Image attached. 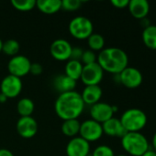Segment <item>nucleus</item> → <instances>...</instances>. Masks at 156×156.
Listing matches in <instances>:
<instances>
[{"mask_svg":"<svg viewBox=\"0 0 156 156\" xmlns=\"http://www.w3.org/2000/svg\"><path fill=\"white\" fill-rule=\"evenodd\" d=\"M81 94L75 90L61 93L55 101L54 110L57 116L63 120L78 119L85 109Z\"/></svg>","mask_w":156,"mask_h":156,"instance_id":"nucleus-1","label":"nucleus"},{"mask_svg":"<svg viewBox=\"0 0 156 156\" xmlns=\"http://www.w3.org/2000/svg\"><path fill=\"white\" fill-rule=\"evenodd\" d=\"M97 62L104 72L119 75L129 66V57L123 49L111 47L104 48L98 53Z\"/></svg>","mask_w":156,"mask_h":156,"instance_id":"nucleus-2","label":"nucleus"},{"mask_svg":"<svg viewBox=\"0 0 156 156\" xmlns=\"http://www.w3.org/2000/svg\"><path fill=\"white\" fill-rule=\"evenodd\" d=\"M121 146L131 156H142L150 149L148 139L140 132L127 133L121 138Z\"/></svg>","mask_w":156,"mask_h":156,"instance_id":"nucleus-3","label":"nucleus"},{"mask_svg":"<svg viewBox=\"0 0 156 156\" xmlns=\"http://www.w3.org/2000/svg\"><path fill=\"white\" fill-rule=\"evenodd\" d=\"M120 121L128 133H137L142 131L147 124L146 113L138 108H131L125 111Z\"/></svg>","mask_w":156,"mask_h":156,"instance_id":"nucleus-4","label":"nucleus"},{"mask_svg":"<svg viewBox=\"0 0 156 156\" xmlns=\"http://www.w3.org/2000/svg\"><path fill=\"white\" fill-rule=\"evenodd\" d=\"M68 29L72 37L79 40H84L87 39L93 34L94 26L89 18L80 16L74 17L70 21Z\"/></svg>","mask_w":156,"mask_h":156,"instance_id":"nucleus-5","label":"nucleus"},{"mask_svg":"<svg viewBox=\"0 0 156 156\" xmlns=\"http://www.w3.org/2000/svg\"><path fill=\"white\" fill-rule=\"evenodd\" d=\"M103 134L104 133L102 129V124L92 119L86 120L80 125L79 135L89 144L98 141Z\"/></svg>","mask_w":156,"mask_h":156,"instance_id":"nucleus-6","label":"nucleus"},{"mask_svg":"<svg viewBox=\"0 0 156 156\" xmlns=\"http://www.w3.org/2000/svg\"><path fill=\"white\" fill-rule=\"evenodd\" d=\"M31 62L23 55H17L12 57L7 63V70L10 75L21 79L29 73Z\"/></svg>","mask_w":156,"mask_h":156,"instance_id":"nucleus-7","label":"nucleus"},{"mask_svg":"<svg viewBox=\"0 0 156 156\" xmlns=\"http://www.w3.org/2000/svg\"><path fill=\"white\" fill-rule=\"evenodd\" d=\"M104 77V70L97 64V62L84 65L80 80L86 86L99 85Z\"/></svg>","mask_w":156,"mask_h":156,"instance_id":"nucleus-8","label":"nucleus"},{"mask_svg":"<svg viewBox=\"0 0 156 156\" xmlns=\"http://www.w3.org/2000/svg\"><path fill=\"white\" fill-rule=\"evenodd\" d=\"M117 112V107L112 106L107 102H97L90 106V116L91 119L99 122L100 124L111 119L114 113Z\"/></svg>","mask_w":156,"mask_h":156,"instance_id":"nucleus-9","label":"nucleus"},{"mask_svg":"<svg viewBox=\"0 0 156 156\" xmlns=\"http://www.w3.org/2000/svg\"><path fill=\"white\" fill-rule=\"evenodd\" d=\"M120 82L128 89H136L140 87L143 80V73L134 67L128 66L119 75Z\"/></svg>","mask_w":156,"mask_h":156,"instance_id":"nucleus-10","label":"nucleus"},{"mask_svg":"<svg viewBox=\"0 0 156 156\" xmlns=\"http://www.w3.org/2000/svg\"><path fill=\"white\" fill-rule=\"evenodd\" d=\"M23 88L21 79L8 74L0 83V92L6 96L7 99H14L17 97Z\"/></svg>","mask_w":156,"mask_h":156,"instance_id":"nucleus-11","label":"nucleus"},{"mask_svg":"<svg viewBox=\"0 0 156 156\" xmlns=\"http://www.w3.org/2000/svg\"><path fill=\"white\" fill-rule=\"evenodd\" d=\"M72 45L69 41L63 38L55 39L50 47V53L51 57L58 61H66L70 59Z\"/></svg>","mask_w":156,"mask_h":156,"instance_id":"nucleus-12","label":"nucleus"},{"mask_svg":"<svg viewBox=\"0 0 156 156\" xmlns=\"http://www.w3.org/2000/svg\"><path fill=\"white\" fill-rule=\"evenodd\" d=\"M16 129L17 133L25 139H30L34 137L38 133V122L37 121L31 117H20L17 120V122L16 124Z\"/></svg>","mask_w":156,"mask_h":156,"instance_id":"nucleus-13","label":"nucleus"},{"mask_svg":"<svg viewBox=\"0 0 156 156\" xmlns=\"http://www.w3.org/2000/svg\"><path fill=\"white\" fill-rule=\"evenodd\" d=\"M67 156H88L90 153V144L83 138L74 137L66 145Z\"/></svg>","mask_w":156,"mask_h":156,"instance_id":"nucleus-14","label":"nucleus"},{"mask_svg":"<svg viewBox=\"0 0 156 156\" xmlns=\"http://www.w3.org/2000/svg\"><path fill=\"white\" fill-rule=\"evenodd\" d=\"M102 129L105 134L111 137H119L120 139L128 133L122 126L120 119L115 117H112L108 121L102 123Z\"/></svg>","mask_w":156,"mask_h":156,"instance_id":"nucleus-15","label":"nucleus"},{"mask_svg":"<svg viewBox=\"0 0 156 156\" xmlns=\"http://www.w3.org/2000/svg\"><path fill=\"white\" fill-rule=\"evenodd\" d=\"M128 8L134 18L142 20L147 17L150 12V4L147 0H131Z\"/></svg>","mask_w":156,"mask_h":156,"instance_id":"nucleus-16","label":"nucleus"},{"mask_svg":"<svg viewBox=\"0 0 156 156\" xmlns=\"http://www.w3.org/2000/svg\"><path fill=\"white\" fill-rule=\"evenodd\" d=\"M80 94L85 105L92 106L100 101L103 91L99 85H92V86H86L82 93Z\"/></svg>","mask_w":156,"mask_h":156,"instance_id":"nucleus-17","label":"nucleus"},{"mask_svg":"<svg viewBox=\"0 0 156 156\" xmlns=\"http://www.w3.org/2000/svg\"><path fill=\"white\" fill-rule=\"evenodd\" d=\"M53 86L55 90L61 94V93L74 90L76 87V81L69 78L65 74H63V75L57 76L53 80Z\"/></svg>","mask_w":156,"mask_h":156,"instance_id":"nucleus-18","label":"nucleus"},{"mask_svg":"<svg viewBox=\"0 0 156 156\" xmlns=\"http://www.w3.org/2000/svg\"><path fill=\"white\" fill-rule=\"evenodd\" d=\"M36 7L43 14L52 15L62 9L61 0H38L36 1Z\"/></svg>","mask_w":156,"mask_h":156,"instance_id":"nucleus-19","label":"nucleus"},{"mask_svg":"<svg viewBox=\"0 0 156 156\" xmlns=\"http://www.w3.org/2000/svg\"><path fill=\"white\" fill-rule=\"evenodd\" d=\"M83 66L84 65L81 63V61L69 59L67 60V63L64 67V74L74 80L77 81L81 78Z\"/></svg>","mask_w":156,"mask_h":156,"instance_id":"nucleus-20","label":"nucleus"},{"mask_svg":"<svg viewBox=\"0 0 156 156\" xmlns=\"http://www.w3.org/2000/svg\"><path fill=\"white\" fill-rule=\"evenodd\" d=\"M80 125L81 122L78 121V119L63 121L62 124V132L67 137H71V138L76 137V135L79 134Z\"/></svg>","mask_w":156,"mask_h":156,"instance_id":"nucleus-21","label":"nucleus"},{"mask_svg":"<svg viewBox=\"0 0 156 156\" xmlns=\"http://www.w3.org/2000/svg\"><path fill=\"white\" fill-rule=\"evenodd\" d=\"M142 38L144 45L153 50H156V26L151 25L143 29Z\"/></svg>","mask_w":156,"mask_h":156,"instance_id":"nucleus-22","label":"nucleus"},{"mask_svg":"<svg viewBox=\"0 0 156 156\" xmlns=\"http://www.w3.org/2000/svg\"><path fill=\"white\" fill-rule=\"evenodd\" d=\"M34 102L29 98H22L17 103V111L20 117L31 116L34 112Z\"/></svg>","mask_w":156,"mask_h":156,"instance_id":"nucleus-23","label":"nucleus"},{"mask_svg":"<svg viewBox=\"0 0 156 156\" xmlns=\"http://www.w3.org/2000/svg\"><path fill=\"white\" fill-rule=\"evenodd\" d=\"M87 45L89 47V49L96 52V51H101L104 49L105 46V38L102 35L97 33H93L87 39Z\"/></svg>","mask_w":156,"mask_h":156,"instance_id":"nucleus-24","label":"nucleus"},{"mask_svg":"<svg viewBox=\"0 0 156 156\" xmlns=\"http://www.w3.org/2000/svg\"><path fill=\"white\" fill-rule=\"evenodd\" d=\"M20 49L19 43L16 39H7L3 42L2 46V52L7 56L15 57L18 54Z\"/></svg>","mask_w":156,"mask_h":156,"instance_id":"nucleus-25","label":"nucleus"},{"mask_svg":"<svg viewBox=\"0 0 156 156\" xmlns=\"http://www.w3.org/2000/svg\"><path fill=\"white\" fill-rule=\"evenodd\" d=\"M13 7L21 12H28L36 7V0H12Z\"/></svg>","mask_w":156,"mask_h":156,"instance_id":"nucleus-26","label":"nucleus"},{"mask_svg":"<svg viewBox=\"0 0 156 156\" xmlns=\"http://www.w3.org/2000/svg\"><path fill=\"white\" fill-rule=\"evenodd\" d=\"M97 58V55L96 54V52L90 49H86V50H84L80 61L83 65H90V64L96 63Z\"/></svg>","mask_w":156,"mask_h":156,"instance_id":"nucleus-27","label":"nucleus"},{"mask_svg":"<svg viewBox=\"0 0 156 156\" xmlns=\"http://www.w3.org/2000/svg\"><path fill=\"white\" fill-rule=\"evenodd\" d=\"M92 156H115V154L111 147L103 144L97 146L94 150Z\"/></svg>","mask_w":156,"mask_h":156,"instance_id":"nucleus-28","label":"nucleus"},{"mask_svg":"<svg viewBox=\"0 0 156 156\" xmlns=\"http://www.w3.org/2000/svg\"><path fill=\"white\" fill-rule=\"evenodd\" d=\"M82 2L80 0H63L62 8L66 11H76L80 8Z\"/></svg>","mask_w":156,"mask_h":156,"instance_id":"nucleus-29","label":"nucleus"},{"mask_svg":"<svg viewBox=\"0 0 156 156\" xmlns=\"http://www.w3.org/2000/svg\"><path fill=\"white\" fill-rule=\"evenodd\" d=\"M83 52H84V50H83L81 48H78V47H73L72 51H71L70 59H73V60H78V61H80V60H81V58H82V55H83Z\"/></svg>","mask_w":156,"mask_h":156,"instance_id":"nucleus-30","label":"nucleus"},{"mask_svg":"<svg viewBox=\"0 0 156 156\" xmlns=\"http://www.w3.org/2000/svg\"><path fill=\"white\" fill-rule=\"evenodd\" d=\"M43 71V68L41 66V64L40 63H37V62H34V63H31V66H30V69H29V73L34 75V76H39L42 73Z\"/></svg>","mask_w":156,"mask_h":156,"instance_id":"nucleus-31","label":"nucleus"},{"mask_svg":"<svg viewBox=\"0 0 156 156\" xmlns=\"http://www.w3.org/2000/svg\"><path fill=\"white\" fill-rule=\"evenodd\" d=\"M111 5L119 9H123L125 7H128L130 0H111Z\"/></svg>","mask_w":156,"mask_h":156,"instance_id":"nucleus-32","label":"nucleus"},{"mask_svg":"<svg viewBox=\"0 0 156 156\" xmlns=\"http://www.w3.org/2000/svg\"><path fill=\"white\" fill-rule=\"evenodd\" d=\"M0 156H14L13 153L7 149H0Z\"/></svg>","mask_w":156,"mask_h":156,"instance_id":"nucleus-33","label":"nucleus"},{"mask_svg":"<svg viewBox=\"0 0 156 156\" xmlns=\"http://www.w3.org/2000/svg\"><path fill=\"white\" fill-rule=\"evenodd\" d=\"M142 156H156V152L154 151L153 149H149V150H147Z\"/></svg>","mask_w":156,"mask_h":156,"instance_id":"nucleus-34","label":"nucleus"},{"mask_svg":"<svg viewBox=\"0 0 156 156\" xmlns=\"http://www.w3.org/2000/svg\"><path fill=\"white\" fill-rule=\"evenodd\" d=\"M7 100H8V99L6 98V96L0 92V103H2V104H3V103H6V102L7 101Z\"/></svg>","mask_w":156,"mask_h":156,"instance_id":"nucleus-35","label":"nucleus"},{"mask_svg":"<svg viewBox=\"0 0 156 156\" xmlns=\"http://www.w3.org/2000/svg\"><path fill=\"white\" fill-rule=\"evenodd\" d=\"M152 144H153V150L156 152V133L154 134V137L152 140Z\"/></svg>","mask_w":156,"mask_h":156,"instance_id":"nucleus-36","label":"nucleus"},{"mask_svg":"<svg viewBox=\"0 0 156 156\" xmlns=\"http://www.w3.org/2000/svg\"><path fill=\"white\" fill-rule=\"evenodd\" d=\"M2 46H3V41L0 38V52H2Z\"/></svg>","mask_w":156,"mask_h":156,"instance_id":"nucleus-37","label":"nucleus"},{"mask_svg":"<svg viewBox=\"0 0 156 156\" xmlns=\"http://www.w3.org/2000/svg\"><path fill=\"white\" fill-rule=\"evenodd\" d=\"M118 156H127V155H124V154H120V155H118Z\"/></svg>","mask_w":156,"mask_h":156,"instance_id":"nucleus-38","label":"nucleus"}]
</instances>
